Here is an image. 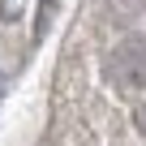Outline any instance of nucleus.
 <instances>
[{
	"mask_svg": "<svg viewBox=\"0 0 146 146\" xmlns=\"http://www.w3.org/2000/svg\"><path fill=\"white\" fill-rule=\"evenodd\" d=\"M103 78L116 90H146V35H129L108 52Z\"/></svg>",
	"mask_w": 146,
	"mask_h": 146,
	"instance_id": "obj_1",
	"label": "nucleus"
},
{
	"mask_svg": "<svg viewBox=\"0 0 146 146\" xmlns=\"http://www.w3.org/2000/svg\"><path fill=\"white\" fill-rule=\"evenodd\" d=\"M133 125H137V129H142V133H146V103H142V108H137V112H133Z\"/></svg>",
	"mask_w": 146,
	"mask_h": 146,
	"instance_id": "obj_2",
	"label": "nucleus"
}]
</instances>
